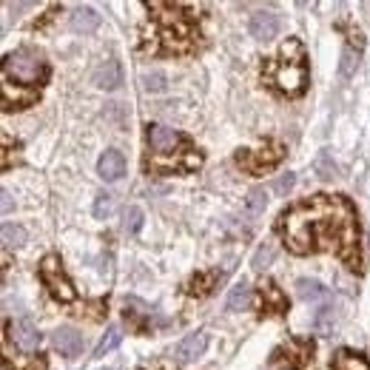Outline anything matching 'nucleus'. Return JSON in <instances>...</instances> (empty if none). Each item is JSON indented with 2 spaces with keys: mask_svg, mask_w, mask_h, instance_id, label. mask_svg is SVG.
I'll return each mask as SVG.
<instances>
[{
  "mask_svg": "<svg viewBox=\"0 0 370 370\" xmlns=\"http://www.w3.org/2000/svg\"><path fill=\"white\" fill-rule=\"evenodd\" d=\"M49 78V68L40 51L35 49H18L6 54L4 60V83H15L23 89H37Z\"/></svg>",
  "mask_w": 370,
  "mask_h": 370,
  "instance_id": "5",
  "label": "nucleus"
},
{
  "mask_svg": "<svg viewBox=\"0 0 370 370\" xmlns=\"http://www.w3.org/2000/svg\"><path fill=\"white\" fill-rule=\"evenodd\" d=\"M262 78L268 80L271 89L288 94V97H300L308 86V63L300 40H288L276 57L265 63Z\"/></svg>",
  "mask_w": 370,
  "mask_h": 370,
  "instance_id": "4",
  "label": "nucleus"
},
{
  "mask_svg": "<svg viewBox=\"0 0 370 370\" xmlns=\"http://www.w3.org/2000/svg\"><path fill=\"white\" fill-rule=\"evenodd\" d=\"M293 183H296V177H293V174H285V177H279V180L273 183V191H276V194H285V191L293 188Z\"/></svg>",
  "mask_w": 370,
  "mask_h": 370,
  "instance_id": "30",
  "label": "nucleus"
},
{
  "mask_svg": "<svg viewBox=\"0 0 370 370\" xmlns=\"http://www.w3.org/2000/svg\"><path fill=\"white\" fill-rule=\"evenodd\" d=\"M353 66H359V54H353V49L347 46L345 54H342V74H345V78H350V74H353Z\"/></svg>",
  "mask_w": 370,
  "mask_h": 370,
  "instance_id": "29",
  "label": "nucleus"
},
{
  "mask_svg": "<svg viewBox=\"0 0 370 370\" xmlns=\"http://www.w3.org/2000/svg\"><path fill=\"white\" fill-rule=\"evenodd\" d=\"M248 29H251V37H257V40H273L282 32V18L276 12L262 9V12L251 15V26Z\"/></svg>",
  "mask_w": 370,
  "mask_h": 370,
  "instance_id": "9",
  "label": "nucleus"
},
{
  "mask_svg": "<svg viewBox=\"0 0 370 370\" xmlns=\"http://www.w3.org/2000/svg\"><path fill=\"white\" fill-rule=\"evenodd\" d=\"M40 279H43V285L49 288V293L54 296L57 302H74V300H78V290L71 288V282L63 273V265H60V259L54 254H49L40 262Z\"/></svg>",
  "mask_w": 370,
  "mask_h": 370,
  "instance_id": "7",
  "label": "nucleus"
},
{
  "mask_svg": "<svg viewBox=\"0 0 370 370\" xmlns=\"http://www.w3.org/2000/svg\"><path fill=\"white\" fill-rule=\"evenodd\" d=\"M0 234H4V242L6 245H23L26 242V228H20V226H12V222H6V226H4V231H0Z\"/></svg>",
  "mask_w": 370,
  "mask_h": 370,
  "instance_id": "25",
  "label": "nucleus"
},
{
  "mask_svg": "<svg viewBox=\"0 0 370 370\" xmlns=\"http://www.w3.org/2000/svg\"><path fill=\"white\" fill-rule=\"evenodd\" d=\"M4 211H6V214L12 211V197H9V191H4Z\"/></svg>",
  "mask_w": 370,
  "mask_h": 370,
  "instance_id": "31",
  "label": "nucleus"
},
{
  "mask_svg": "<svg viewBox=\"0 0 370 370\" xmlns=\"http://www.w3.org/2000/svg\"><path fill=\"white\" fill-rule=\"evenodd\" d=\"M205 347H208V336H205V333H191V336H185V339L174 347V362L188 364V362H194L197 356H202Z\"/></svg>",
  "mask_w": 370,
  "mask_h": 370,
  "instance_id": "11",
  "label": "nucleus"
},
{
  "mask_svg": "<svg viewBox=\"0 0 370 370\" xmlns=\"http://www.w3.org/2000/svg\"><path fill=\"white\" fill-rule=\"evenodd\" d=\"M214 282H216V273H197V276L188 282V293H191V296H205V293H211Z\"/></svg>",
  "mask_w": 370,
  "mask_h": 370,
  "instance_id": "21",
  "label": "nucleus"
},
{
  "mask_svg": "<svg viewBox=\"0 0 370 370\" xmlns=\"http://www.w3.org/2000/svg\"><path fill=\"white\" fill-rule=\"evenodd\" d=\"M251 305V285L248 282H237L228 293V311H245Z\"/></svg>",
  "mask_w": 370,
  "mask_h": 370,
  "instance_id": "20",
  "label": "nucleus"
},
{
  "mask_svg": "<svg viewBox=\"0 0 370 370\" xmlns=\"http://www.w3.org/2000/svg\"><path fill=\"white\" fill-rule=\"evenodd\" d=\"M140 228H142V208L131 205V208L123 214V231H125V234H137Z\"/></svg>",
  "mask_w": 370,
  "mask_h": 370,
  "instance_id": "23",
  "label": "nucleus"
},
{
  "mask_svg": "<svg viewBox=\"0 0 370 370\" xmlns=\"http://www.w3.org/2000/svg\"><path fill=\"white\" fill-rule=\"evenodd\" d=\"M120 339H123V333H120V328H109L106 331V336L100 339V345H97V350H94V356L100 359V356H106L109 350H114L117 345H120Z\"/></svg>",
  "mask_w": 370,
  "mask_h": 370,
  "instance_id": "24",
  "label": "nucleus"
},
{
  "mask_svg": "<svg viewBox=\"0 0 370 370\" xmlns=\"http://www.w3.org/2000/svg\"><path fill=\"white\" fill-rule=\"evenodd\" d=\"M265 205H268V197H265V191H262V188H254V191L248 194L245 211H248V216L254 219V216H259V214L265 211Z\"/></svg>",
  "mask_w": 370,
  "mask_h": 370,
  "instance_id": "22",
  "label": "nucleus"
},
{
  "mask_svg": "<svg viewBox=\"0 0 370 370\" xmlns=\"http://www.w3.org/2000/svg\"><path fill=\"white\" fill-rule=\"evenodd\" d=\"M94 83L100 86V89H117L120 83H123V71H120V63L117 60H106V66H100L97 71H94Z\"/></svg>",
  "mask_w": 370,
  "mask_h": 370,
  "instance_id": "16",
  "label": "nucleus"
},
{
  "mask_svg": "<svg viewBox=\"0 0 370 370\" xmlns=\"http://www.w3.org/2000/svg\"><path fill=\"white\" fill-rule=\"evenodd\" d=\"M145 145H148V157H145L148 171H163V174L194 171L202 163V157L197 154V148L185 134L160 123L145 125Z\"/></svg>",
  "mask_w": 370,
  "mask_h": 370,
  "instance_id": "2",
  "label": "nucleus"
},
{
  "mask_svg": "<svg viewBox=\"0 0 370 370\" xmlns=\"http://www.w3.org/2000/svg\"><path fill=\"white\" fill-rule=\"evenodd\" d=\"M97 26H100V15H97L92 6H80V9H74V15H71V29H74V32L89 35V32H94Z\"/></svg>",
  "mask_w": 370,
  "mask_h": 370,
  "instance_id": "17",
  "label": "nucleus"
},
{
  "mask_svg": "<svg viewBox=\"0 0 370 370\" xmlns=\"http://www.w3.org/2000/svg\"><path fill=\"white\" fill-rule=\"evenodd\" d=\"M333 370H370V362L362 353L353 350H339L333 356Z\"/></svg>",
  "mask_w": 370,
  "mask_h": 370,
  "instance_id": "18",
  "label": "nucleus"
},
{
  "mask_svg": "<svg viewBox=\"0 0 370 370\" xmlns=\"http://www.w3.org/2000/svg\"><path fill=\"white\" fill-rule=\"evenodd\" d=\"M145 92H166V78L163 74H142Z\"/></svg>",
  "mask_w": 370,
  "mask_h": 370,
  "instance_id": "28",
  "label": "nucleus"
},
{
  "mask_svg": "<svg viewBox=\"0 0 370 370\" xmlns=\"http://www.w3.org/2000/svg\"><path fill=\"white\" fill-rule=\"evenodd\" d=\"M51 345L63 353V356H78L83 350V336L74 328H57L51 333Z\"/></svg>",
  "mask_w": 370,
  "mask_h": 370,
  "instance_id": "13",
  "label": "nucleus"
},
{
  "mask_svg": "<svg viewBox=\"0 0 370 370\" xmlns=\"http://www.w3.org/2000/svg\"><path fill=\"white\" fill-rule=\"evenodd\" d=\"M259 293H262V314H282V311H288V300H285V293L276 288V282L265 279Z\"/></svg>",
  "mask_w": 370,
  "mask_h": 370,
  "instance_id": "14",
  "label": "nucleus"
},
{
  "mask_svg": "<svg viewBox=\"0 0 370 370\" xmlns=\"http://www.w3.org/2000/svg\"><path fill=\"white\" fill-rule=\"evenodd\" d=\"M111 211H114V197H111V194H106V191H103V194H97V202H94V216H97V219H103V216H109Z\"/></svg>",
  "mask_w": 370,
  "mask_h": 370,
  "instance_id": "26",
  "label": "nucleus"
},
{
  "mask_svg": "<svg viewBox=\"0 0 370 370\" xmlns=\"http://www.w3.org/2000/svg\"><path fill=\"white\" fill-rule=\"evenodd\" d=\"M296 288H300V296L305 302H328V288L316 279H300Z\"/></svg>",
  "mask_w": 370,
  "mask_h": 370,
  "instance_id": "19",
  "label": "nucleus"
},
{
  "mask_svg": "<svg viewBox=\"0 0 370 370\" xmlns=\"http://www.w3.org/2000/svg\"><path fill=\"white\" fill-rule=\"evenodd\" d=\"M273 364L285 367V370H308L314 364V342L290 339L288 345H282L273 353Z\"/></svg>",
  "mask_w": 370,
  "mask_h": 370,
  "instance_id": "8",
  "label": "nucleus"
},
{
  "mask_svg": "<svg viewBox=\"0 0 370 370\" xmlns=\"http://www.w3.org/2000/svg\"><path fill=\"white\" fill-rule=\"evenodd\" d=\"M37 100V89H23V86H9V83H4V109L6 111H12V109H26V106H32Z\"/></svg>",
  "mask_w": 370,
  "mask_h": 370,
  "instance_id": "15",
  "label": "nucleus"
},
{
  "mask_svg": "<svg viewBox=\"0 0 370 370\" xmlns=\"http://www.w3.org/2000/svg\"><path fill=\"white\" fill-rule=\"evenodd\" d=\"M148 9L157 12L154 15V40H148L145 49L154 51L157 49V40L163 43L160 51H188L194 46V37H197V26H194V18L188 15L185 6L180 4H148Z\"/></svg>",
  "mask_w": 370,
  "mask_h": 370,
  "instance_id": "3",
  "label": "nucleus"
},
{
  "mask_svg": "<svg viewBox=\"0 0 370 370\" xmlns=\"http://www.w3.org/2000/svg\"><path fill=\"white\" fill-rule=\"evenodd\" d=\"M9 336H12L15 345H18L20 350H26V353L37 350V345H40V333H37V328H35L32 322H26V319L9 322Z\"/></svg>",
  "mask_w": 370,
  "mask_h": 370,
  "instance_id": "10",
  "label": "nucleus"
},
{
  "mask_svg": "<svg viewBox=\"0 0 370 370\" xmlns=\"http://www.w3.org/2000/svg\"><path fill=\"white\" fill-rule=\"evenodd\" d=\"M97 174L106 183H117L125 174V157L120 152H114V148H109V152L100 157V163H97Z\"/></svg>",
  "mask_w": 370,
  "mask_h": 370,
  "instance_id": "12",
  "label": "nucleus"
},
{
  "mask_svg": "<svg viewBox=\"0 0 370 370\" xmlns=\"http://www.w3.org/2000/svg\"><path fill=\"white\" fill-rule=\"evenodd\" d=\"M271 259H273V245L268 242V245H259V251L254 254V259H251V265H254L257 271H262V268H265V265H268Z\"/></svg>",
  "mask_w": 370,
  "mask_h": 370,
  "instance_id": "27",
  "label": "nucleus"
},
{
  "mask_svg": "<svg viewBox=\"0 0 370 370\" xmlns=\"http://www.w3.org/2000/svg\"><path fill=\"white\" fill-rule=\"evenodd\" d=\"M276 231L282 234L290 254H319L333 251L342 257L353 271L362 268L359 259V228H356V211L345 197L316 194L302 199L279 214Z\"/></svg>",
  "mask_w": 370,
  "mask_h": 370,
  "instance_id": "1",
  "label": "nucleus"
},
{
  "mask_svg": "<svg viewBox=\"0 0 370 370\" xmlns=\"http://www.w3.org/2000/svg\"><path fill=\"white\" fill-rule=\"evenodd\" d=\"M282 157H285L282 142H265L262 148H245V152H240L237 154V166H242L248 174L259 177V174L276 168L282 163Z\"/></svg>",
  "mask_w": 370,
  "mask_h": 370,
  "instance_id": "6",
  "label": "nucleus"
}]
</instances>
